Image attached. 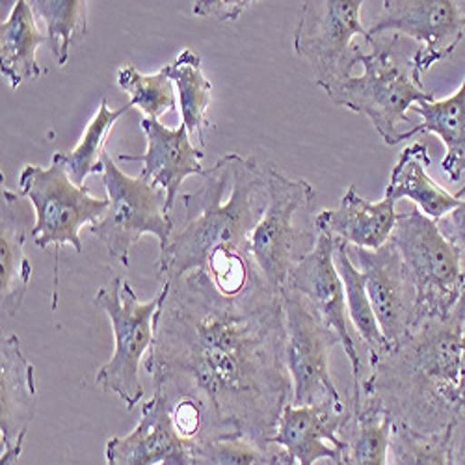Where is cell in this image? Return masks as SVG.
Masks as SVG:
<instances>
[{
    "label": "cell",
    "mask_w": 465,
    "mask_h": 465,
    "mask_svg": "<svg viewBox=\"0 0 465 465\" xmlns=\"http://www.w3.org/2000/svg\"><path fill=\"white\" fill-rule=\"evenodd\" d=\"M395 207L397 203L385 196L381 202L365 200L356 184H351L335 209H324L313 218V227L333 242L378 250L393 235L399 216Z\"/></svg>",
    "instance_id": "d6986e66"
},
{
    "label": "cell",
    "mask_w": 465,
    "mask_h": 465,
    "mask_svg": "<svg viewBox=\"0 0 465 465\" xmlns=\"http://www.w3.org/2000/svg\"><path fill=\"white\" fill-rule=\"evenodd\" d=\"M35 17L47 26V44L60 67L69 60L71 47L88 35L86 0H34L30 3Z\"/></svg>",
    "instance_id": "83f0119b"
},
{
    "label": "cell",
    "mask_w": 465,
    "mask_h": 465,
    "mask_svg": "<svg viewBox=\"0 0 465 465\" xmlns=\"http://www.w3.org/2000/svg\"><path fill=\"white\" fill-rule=\"evenodd\" d=\"M266 183L264 211L252 232L250 252L262 278L283 291L292 266L319 241L315 227L294 225L300 211L312 209L317 192L305 179H289L274 164L262 168Z\"/></svg>",
    "instance_id": "52a82bcc"
},
{
    "label": "cell",
    "mask_w": 465,
    "mask_h": 465,
    "mask_svg": "<svg viewBox=\"0 0 465 465\" xmlns=\"http://www.w3.org/2000/svg\"><path fill=\"white\" fill-rule=\"evenodd\" d=\"M420 115V124L401 133L397 143L417 134H436L445 145L441 170L450 183H460L465 175V76L460 88L447 99H430L411 108Z\"/></svg>",
    "instance_id": "7402d4cb"
},
{
    "label": "cell",
    "mask_w": 465,
    "mask_h": 465,
    "mask_svg": "<svg viewBox=\"0 0 465 465\" xmlns=\"http://www.w3.org/2000/svg\"><path fill=\"white\" fill-rule=\"evenodd\" d=\"M253 3L252 0H235V3H193V15L223 21H237Z\"/></svg>",
    "instance_id": "d6a6232c"
},
{
    "label": "cell",
    "mask_w": 465,
    "mask_h": 465,
    "mask_svg": "<svg viewBox=\"0 0 465 465\" xmlns=\"http://www.w3.org/2000/svg\"><path fill=\"white\" fill-rule=\"evenodd\" d=\"M450 432L424 436L393 422L390 465H450Z\"/></svg>",
    "instance_id": "f546056e"
},
{
    "label": "cell",
    "mask_w": 465,
    "mask_h": 465,
    "mask_svg": "<svg viewBox=\"0 0 465 465\" xmlns=\"http://www.w3.org/2000/svg\"><path fill=\"white\" fill-rule=\"evenodd\" d=\"M456 196L461 200V203L454 211H450L445 218H441L438 223L445 232V237L456 246L465 266V186L456 193ZM461 300L465 303V294Z\"/></svg>",
    "instance_id": "1f68e13d"
},
{
    "label": "cell",
    "mask_w": 465,
    "mask_h": 465,
    "mask_svg": "<svg viewBox=\"0 0 465 465\" xmlns=\"http://www.w3.org/2000/svg\"><path fill=\"white\" fill-rule=\"evenodd\" d=\"M430 163L429 145L424 142H415L404 147L391 170L383 196L391 198L395 203L410 200L424 216L440 222L454 211L461 200L429 175Z\"/></svg>",
    "instance_id": "44dd1931"
},
{
    "label": "cell",
    "mask_w": 465,
    "mask_h": 465,
    "mask_svg": "<svg viewBox=\"0 0 465 465\" xmlns=\"http://www.w3.org/2000/svg\"><path fill=\"white\" fill-rule=\"evenodd\" d=\"M164 67L179 94L181 124L186 127L192 142L200 143L203 149L205 131L213 127L207 115L213 101V84L203 73L202 56L192 49H183L177 58Z\"/></svg>",
    "instance_id": "d4e9b609"
},
{
    "label": "cell",
    "mask_w": 465,
    "mask_h": 465,
    "mask_svg": "<svg viewBox=\"0 0 465 465\" xmlns=\"http://www.w3.org/2000/svg\"><path fill=\"white\" fill-rule=\"evenodd\" d=\"M333 252L335 242L326 235H319L315 248L292 266L285 287L302 294L341 337L342 351L352 365V404L358 408L361 404L363 372L360 339L354 333L351 317H348L344 285L335 266Z\"/></svg>",
    "instance_id": "4fadbf2b"
},
{
    "label": "cell",
    "mask_w": 465,
    "mask_h": 465,
    "mask_svg": "<svg viewBox=\"0 0 465 465\" xmlns=\"http://www.w3.org/2000/svg\"><path fill=\"white\" fill-rule=\"evenodd\" d=\"M354 413L352 399L344 404L321 402L283 408L272 445L282 447L298 465H315L321 460L335 461L341 449V430Z\"/></svg>",
    "instance_id": "e0dca14e"
},
{
    "label": "cell",
    "mask_w": 465,
    "mask_h": 465,
    "mask_svg": "<svg viewBox=\"0 0 465 465\" xmlns=\"http://www.w3.org/2000/svg\"><path fill=\"white\" fill-rule=\"evenodd\" d=\"M268 465H298V463L291 454H287L282 449V450H272V458H270Z\"/></svg>",
    "instance_id": "e575fe53"
},
{
    "label": "cell",
    "mask_w": 465,
    "mask_h": 465,
    "mask_svg": "<svg viewBox=\"0 0 465 465\" xmlns=\"http://www.w3.org/2000/svg\"><path fill=\"white\" fill-rule=\"evenodd\" d=\"M19 193L30 202L35 213L32 239L37 248L54 246V296L53 309L58 305L60 253L65 244L83 252L81 229L97 223L106 209V198H95L88 186H76L64 164L53 157L49 168L28 164L19 175Z\"/></svg>",
    "instance_id": "8992f818"
},
{
    "label": "cell",
    "mask_w": 465,
    "mask_h": 465,
    "mask_svg": "<svg viewBox=\"0 0 465 465\" xmlns=\"http://www.w3.org/2000/svg\"><path fill=\"white\" fill-rule=\"evenodd\" d=\"M133 108L131 103L125 106L112 110L108 104V99H101V104L97 108V114L88 122L81 142L76 143L74 149L69 153H54L53 157L58 159L65 172L69 173L71 181L76 186H84V181L92 173H101L103 175V164L101 157L106 151L104 145L108 142V136L114 129V125L118 124L122 115H125Z\"/></svg>",
    "instance_id": "4316f807"
},
{
    "label": "cell",
    "mask_w": 465,
    "mask_h": 465,
    "mask_svg": "<svg viewBox=\"0 0 465 465\" xmlns=\"http://www.w3.org/2000/svg\"><path fill=\"white\" fill-rule=\"evenodd\" d=\"M369 53H361L358 64L363 74L348 81L335 104L363 114L371 120L385 145H397L401 124L411 125L408 110L434 99L422 84L413 79L411 56L401 54V35L385 34L371 37Z\"/></svg>",
    "instance_id": "277c9868"
},
{
    "label": "cell",
    "mask_w": 465,
    "mask_h": 465,
    "mask_svg": "<svg viewBox=\"0 0 465 465\" xmlns=\"http://www.w3.org/2000/svg\"><path fill=\"white\" fill-rule=\"evenodd\" d=\"M193 465H268L272 450H264L244 438L220 436L192 441Z\"/></svg>",
    "instance_id": "4dcf8cb0"
},
{
    "label": "cell",
    "mask_w": 465,
    "mask_h": 465,
    "mask_svg": "<svg viewBox=\"0 0 465 465\" xmlns=\"http://www.w3.org/2000/svg\"><path fill=\"white\" fill-rule=\"evenodd\" d=\"M465 6L456 0H383L381 12L369 28L371 37L406 35L419 49L411 56L413 79L452 56L463 40Z\"/></svg>",
    "instance_id": "7c38bea8"
},
{
    "label": "cell",
    "mask_w": 465,
    "mask_h": 465,
    "mask_svg": "<svg viewBox=\"0 0 465 465\" xmlns=\"http://www.w3.org/2000/svg\"><path fill=\"white\" fill-rule=\"evenodd\" d=\"M35 371L17 335L0 344V465H15L35 415Z\"/></svg>",
    "instance_id": "9a60e30c"
},
{
    "label": "cell",
    "mask_w": 465,
    "mask_h": 465,
    "mask_svg": "<svg viewBox=\"0 0 465 465\" xmlns=\"http://www.w3.org/2000/svg\"><path fill=\"white\" fill-rule=\"evenodd\" d=\"M163 285L143 363L153 393L198 406L200 440L244 438L268 450L292 395L282 292L261 280L227 296L203 270Z\"/></svg>",
    "instance_id": "6da1fadb"
},
{
    "label": "cell",
    "mask_w": 465,
    "mask_h": 465,
    "mask_svg": "<svg viewBox=\"0 0 465 465\" xmlns=\"http://www.w3.org/2000/svg\"><path fill=\"white\" fill-rule=\"evenodd\" d=\"M101 164L108 209L97 223L90 225L92 235L124 266L131 264V248L143 235L157 237L161 253H164L173 237L166 192L140 175L124 173L108 151L103 153Z\"/></svg>",
    "instance_id": "9c48e42d"
},
{
    "label": "cell",
    "mask_w": 465,
    "mask_h": 465,
    "mask_svg": "<svg viewBox=\"0 0 465 465\" xmlns=\"http://www.w3.org/2000/svg\"><path fill=\"white\" fill-rule=\"evenodd\" d=\"M285 313V363L292 383V406L344 404L330 372V354L341 344L337 331L302 294L282 291Z\"/></svg>",
    "instance_id": "8fae6325"
},
{
    "label": "cell",
    "mask_w": 465,
    "mask_h": 465,
    "mask_svg": "<svg viewBox=\"0 0 465 465\" xmlns=\"http://www.w3.org/2000/svg\"><path fill=\"white\" fill-rule=\"evenodd\" d=\"M393 419L376 402L361 399L341 430L342 449L335 461L341 465H390Z\"/></svg>",
    "instance_id": "cb8c5ba5"
},
{
    "label": "cell",
    "mask_w": 465,
    "mask_h": 465,
    "mask_svg": "<svg viewBox=\"0 0 465 465\" xmlns=\"http://www.w3.org/2000/svg\"><path fill=\"white\" fill-rule=\"evenodd\" d=\"M390 241L397 246L417 292L415 328L450 317L465 294V266L440 223L413 207L397 216Z\"/></svg>",
    "instance_id": "5b68a950"
},
{
    "label": "cell",
    "mask_w": 465,
    "mask_h": 465,
    "mask_svg": "<svg viewBox=\"0 0 465 465\" xmlns=\"http://www.w3.org/2000/svg\"><path fill=\"white\" fill-rule=\"evenodd\" d=\"M463 6H465V3H463Z\"/></svg>",
    "instance_id": "8d00e7d4"
},
{
    "label": "cell",
    "mask_w": 465,
    "mask_h": 465,
    "mask_svg": "<svg viewBox=\"0 0 465 465\" xmlns=\"http://www.w3.org/2000/svg\"><path fill=\"white\" fill-rule=\"evenodd\" d=\"M35 225L21 193L3 186V214H0V300L3 315L14 319L23 305L32 280V266L25 253L26 232Z\"/></svg>",
    "instance_id": "ffe728a7"
},
{
    "label": "cell",
    "mask_w": 465,
    "mask_h": 465,
    "mask_svg": "<svg viewBox=\"0 0 465 465\" xmlns=\"http://www.w3.org/2000/svg\"><path fill=\"white\" fill-rule=\"evenodd\" d=\"M333 465H341V463H339V461H333Z\"/></svg>",
    "instance_id": "d590c367"
},
{
    "label": "cell",
    "mask_w": 465,
    "mask_h": 465,
    "mask_svg": "<svg viewBox=\"0 0 465 465\" xmlns=\"http://www.w3.org/2000/svg\"><path fill=\"white\" fill-rule=\"evenodd\" d=\"M335 266L339 270V276L344 285L346 307L348 317H351L352 328L358 333V339L365 342L367 354H369V367L374 365L385 352L391 351V344L383 337L376 315L372 312V305L365 289V282L352 259L346 253V246L342 242H335L333 252Z\"/></svg>",
    "instance_id": "484cf974"
},
{
    "label": "cell",
    "mask_w": 465,
    "mask_h": 465,
    "mask_svg": "<svg viewBox=\"0 0 465 465\" xmlns=\"http://www.w3.org/2000/svg\"><path fill=\"white\" fill-rule=\"evenodd\" d=\"M44 44H47V34L37 26L30 3L17 0L8 19L0 25V73L12 90L47 73L35 56Z\"/></svg>",
    "instance_id": "603a6c76"
},
{
    "label": "cell",
    "mask_w": 465,
    "mask_h": 465,
    "mask_svg": "<svg viewBox=\"0 0 465 465\" xmlns=\"http://www.w3.org/2000/svg\"><path fill=\"white\" fill-rule=\"evenodd\" d=\"M181 202L186 223L157 261L163 282L203 270L223 294L235 296L264 280L250 252L266 203L264 172L253 157L227 153Z\"/></svg>",
    "instance_id": "7a4b0ae2"
},
{
    "label": "cell",
    "mask_w": 465,
    "mask_h": 465,
    "mask_svg": "<svg viewBox=\"0 0 465 465\" xmlns=\"http://www.w3.org/2000/svg\"><path fill=\"white\" fill-rule=\"evenodd\" d=\"M361 399L424 436L443 434L465 413V328L460 305L417 326L361 381Z\"/></svg>",
    "instance_id": "3957f363"
},
{
    "label": "cell",
    "mask_w": 465,
    "mask_h": 465,
    "mask_svg": "<svg viewBox=\"0 0 465 465\" xmlns=\"http://www.w3.org/2000/svg\"><path fill=\"white\" fill-rule=\"evenodd\" d=\"M450 465H465V413L460 415L450 432Z\"/></svg>",
    "instance_id": "836d02e7"
},
{
    "label": "cell",
    "mask_w": 465,
    "mask_h": 465,
    "mask_svg": "<svg viewBox=\"0 0 465 465\" xmlns=\"http://www.w3.org/2000/svg\"><path fill=\"white\" fill-rule=\"evenodd\" d=\"M166 296V287L151 302H140L131 283L114 278L99 289L94 303L106 313L114 328V354L95 374V383L103 391L118 397L127 410L143 399V385L138 367L154 341V315Z\"/></svg>",
    "instance_id": "30bf717a"
},
{
    "label": "cell",
    "mask_w": 465,
    "mask_h": 465,
    "mask_svg": "<svg viewBox=\"0 0 465 465\" xmlns=\"http://www.w3.org/2000/svg\"><path fill=\"white\" fill-rule=\"evenodd\" d=\"M361 0H307L302 3L292 34L294 53L313 69L315 83L335 103L342 86L352 79L361 51L352 40L369 30L361 23Z\"/></svg>",
    "instance_id": "ba28073f"
},
{
    "label": "cell",
    "mask_w": 465,
    "mask_h": 465,
    "mask_svg": "<svg viewBox=\"0 0 465 465\" xmlns=\"http://www.w3.org/2000/svg\"><path fill=\"white\" fill-rule=\"evenodd\" d=\"M346 253L363 276L383 337L399 344L415 328L417 292L397 246L391 241L378 250L346 246Z\"/></svg>",
    "instance_id": "5bb4252c"
},
{
    "label": "cell",
    "mask_w": 465,
    "mask_h": 465,
    "mask_svg": "<svg viewBox=\"0 0 465 465\" xmlns=\"http://www.w3.org/2000/svg\"><path fill=\"white\" fill-rule=\"evenodd\" d=\"M140 127L147 142L145 153L122 154L120 161L143 163L140 177L166 192L168 213L172 214L183 181L190 175L200 177L207 170L202 164L205 153L192 142L183 124L177 129H168L159 120L143 118Z\"/></svg>",
    "instance_id": "ac0fdd59"
},
{
    "label": "cell",
    "mask_w": 465,
    "mask_h": 465,
    "mask_svg": "<svg viewBox=\"0 0 465 465\" xmlns=\"http://www.w3.org/2000/svg\"><path fill=\"white\" fill-rule=\"evenodd\" d=\"M115 83L131 95L133 108L136 106L143 112L145 118L159 120L177 106L173 83L166 67L154 74H143L133 64H125L115 73Z\"/></svg>",
    "instance_id": "f1b7e54d"
},
{
    "label": "cell",
    "mask_w": 465,
    "mask_h": 465,
    "mask_svg": "<svg viewBox=\"0 0 465 465\" xmlns=\"http://www.w3.org/2000/svg\"><path fill=\"white\" fill-rule=\"evenodd\" d=\"M104 458L106 465H193L192 441L179 436L170 404L159 393L142 406L131 434L106 443Z\"/></svg>",
    "instance_id": "2e32d148"
}]
</instances>
